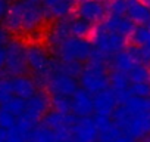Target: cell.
<instances>
[{"label":"cell","instance_id":"cell-1","mask_svg":"<svg viewBox=\"0 0 150 142\" xmlns=\"http://www.w3.org/2000/svg\"><path fill=\"white\" fill-rule=\"evenodd\" d=\"M112 123L132 141L150 135V98L131 96L118 104L112 114Z\"/></svg>","mask_w":150,"mask_h":142},{"label":"cell","instance_id":"cell-2","mask_svg":"<svg viewBox=\"0 0 150 142\" xmlns=\"http://www.w3.org/2000/svg\"><path fill=\"white\" fill-rule=\"evenodd\" d=\"M40 0H13L3 18L5 30L15 34H31L46 22Z\"/></svg>","mask_w":150,"mask_h":142},{"label":"cell","instance_id":"cell-3","mask_svg":"<svg viewBox=\"0 0 150 142\" xmlns=\"http://www.w3.org/2000/svg\"><path fill=\"white\" fill-rule=\"evenodd\" d=\"M108 61L102 56L91 53V56L83 65V71L78 77V85L81 89L87 90L91 95H96L109 87V74H108Z\"/></svg>","mask_w":150,"mask_h":142},{"label":"cell","instance_id":"cell-4","mask_svg":"<svg viewBox=\"0 0 150 142\" xmlns=\"http://www.w3.org/2000/svg\"><path fill=\"white\" fill-rule=\"evenodd\" d=\"M91 46H93V53L102 56L109 62L112 56L119 53L127 47V39L109 31L105 28L102 24L96 25L91 34Z\"/></svg>","mask_w":150,"mask_h":142},{"label":"cell","instance_id":"cell-5","mask_svg":"<svg viewBox=\"0 0 150 142\" xmlns=\"http://www.w3.org/2000/svg\"><path fill=\"white\" fill-rule=\"evenodd\" d=\"M25 59H27V67L33 73V77L35 79L38 86L44 87V83L53 70L54 58H52L43 46L34 43L25 46Z\"/></svg>","mask_w":150,"mask_h":142},{"label":"cell","instance_id":"cell-6","mask_svg":"<svg viewBox=\"0 0 150 142\" xmlns=\"http://www.w3.org/2000/svg\"><path fill=\"white\" fill-rule=\"evenodd\" d=\"M52 53L60 62H86L93 53V46L88 39L68 37Z\"/></svg>","mask_w":150,"mask_h":142},{"label":"cell","instance_id":"cell-7","mask_svg":"<svg viewBox=\"0 0 150 142\" xmlns=\"http://www.w3.org/2000/svg\"><path fill=\"white\" fill-rule=\"evenodd\" d=\"M5 76L16 77L27 74L28 67L25 59V44L19 40H9L6 43V59H5Z\"/></svg>","mask_w":150,"mask_h":142},{"label":"cell","instance_id":"cell-8","mask_svg":"<svg viewBox=\"0 0 150 142\" xmlns=\"http://www.w3.org/2000/svg\"><path fill=\"white\" fill-rule=\"evenodd\" d=\"M44 87L49 92V95H62V96H69V98L80 89L78 79L71 77L56 70H53L50 76L47 77Z\"/></svg>","mask_w":150,"mask_h":142},{"label":"cell","instance_id":"cell-9","mask_svg":"<svg viewBox=\"0 0 150 142\" xmlns=\"http://www.w3.org/2000/svg\"><path fill=\"white\" fill-rule=\"evenodd\" d=\"M75 14L78 18L90 22L91 25H99L108 16L105 0H81L75 6Z\"/></svg>","mask_w":150,"mask_h":142},{"label":"cell","instance_id":"cell-10","mask_svg":"<svg viewBox=\"0 0 150 142\" xmlns=\"http://www.w3.org/2000/svg\"><path fill=\"white\" fill-rule=\"evenodd\" d=\"M50 108V102H49V95L38 89L30 99L25 101V111H24V117H27L28 120H31L34 124L40 123L43 120V117L46 115V113Z\"/></svg>","mask_w":150,"mask_h":142},{"label":"cell","instance_id":"cell-11","mask_svg":"<svg viewBox=\"0 0 150 142\" xmlns=\"http://www.w3.org/2000/svg\"><path fill=\"white\" fill-rule=\"evenodd\" d=\"M118 107V99L115 93L108 87L96 95H93V108H94V117L102 118H112L113 111Z\"/></svg>","mask_w":150,"mask_h":142},{"label":"cell","instance_id":"cell-12","mask_svg":"<svg viewBox=\"0 0 150 142\" xmlns=\"http://www.w3.org/2000/svg\"><path fill=\"white\" fill-rule=\"evenodd\" d=\"M72 136L83 142H96L99 136V127L93 117H77L72 126Z\"/></svg>","mask_w":150,"mask_h":142},{"label":"cell","instance_id":"cell-13","mask_svg":"<svg viewBox=\"0 0 150 142\" xmlns=\"http://www.w3.org/2000/svg\"><path fill=\"white\" fill-rule=\"evenodd\" d=\"M93 111V95L80 87L71 96V113L75 117H91Z\"/></svg>","mask_w":150,"mask_h":142},{"label":"cell","instance_id":"cell-14","mask_svg":"<svg viewBox=\"0 0 150 142\" xmlns=\"http://www.w3.org/2000/svg\"><path fill=\"white\" fill-rule=\"evenodd\" d=\"M40 2L46 18L54 21L69 16V14L75 8V3L71 0H40Z\"/></svg>","mask_w":150,"mask_h":142},{"label":"cell","instance_id":"cell-15","mask_svg":"<svg viewBox=\"0 0 150 142\" xmlns=\"http://www.w3.org/2000/svg\"><path fill=\"white\" fill-rule=\"evenodd\" d=\"M68 37H71V34H69V16L62 18V19H56L50 25V28L47 30V34H46V43H47L50 52L53 49H56Z\"/></svg>","mask_w":150,"mask_h":142},{"label":"cell","instance_id":"cell-16","mask_svg":"<svg viewBox=\"0 0 150 142\" xmlns=\"http://www.w3.org/2000/svg\"><path fill=\"white\" fill-rule=\"evenodd\" d=\"M38 89H40V86H38V83L35 82V79H34L33 76L22 74V76L12 77L13 96H18V98L27 101V99H30Z\"/></svg>","mask_w":150,"mask_h":142},{"label":"cell","instance_id":"cell-17","mask_svg":"<svg viewBox=\"0 0 150 142\" xmlns=\"http://www.w3.org/2000/svg\"><path fill=\"white\" fill-rule=\"evenodd\" d=\"M129 79L125 73H119V71L112 70L109 74V89L115 93L118 104L127 101L128 98H131L129 95Z\"/></svg>","mask_w":150,"mask_h":142},{"label":"cell","instance_id":"cell-18","mask_svg":"<svg viewBox=\"0 0 150 142\" xmlns=\"http://www.w3.org/2000/svg\"><path fill=\"white\" fill-rule=\"evenodd\" d=\"M102 25H103L105 28H108L109 31L116 33V34H119V36H122V37H125V39L129 37L131 33H132L134 28H135V25L128 19L127 15H124V16L108 15V16L105 18V21L102 22Z\"/></svg>","mask_w":150,"mask_h":142},{"label":"cell","instance_id":"cell-19","mask_svg":"<svg viewBox=\"0 0 150 142\" xmlns=\"http://www.w3.org/2000/svg\"><path fill=\"white\" fill-rule=\"evenodd\" d=\"M96 142H134V141L129 139L125 133H122L110 120L108 124L99 127V136Z\"/></svg>","mask_w":150,"mask_h":142},{"label":"cell","instance_id":"cell-20","mask_svg":"<svg viewBox=\"0 0 150 142\" xmlns=\"http://www.w3.org/2000/svg\"><path fill=\"white\" fill-rule=\"evenodd\" d=\"M109 64H110L112 70L119 71V73H125V74H128L132 70V67L137 65L131 52H129V49H127V47L124 50H121L119 53H116L115 56H112L109 59Z\"/></svg>","mask_w":150,"mask_h":142},{"label":"cell","instance_id":"cell-21","mask_svg":"<svg viewBox=\"0 0 150 142\" xmlns=\"http://www.w3.org/2000/svg\"><path fill=\"white\" fill-rule=\"evenodd\" d=\"M127 16L135 27L137 25H146L150 19V8L138 0V2H135L134 5H131L128 8Z\"/></svg>","mask_w":150,"mask_h":142},{"label":"cell","instance_id":"cell-22","mask_svg":"<svg viewBox=\"0 0 150 142\" xmlns=\"http://www.w3.org/2000/svg\"><path fill=\"white\" fill-rule=\"evenodd\" d=\"M94 25H91L90 22L75 16V18H69V34L71 37H77V39H88L93 34Z\"/></svg>","mask_w":150,"mask_h":142},{"label":"cell","instance_id":"cell-23","mask_svg":"<svg viewBox=\"0 0 150 142\" xmlns=\"http://www.w3.org/2000/svg\"><path fill=\"white\" fill-rule=\"evenodd\" d=\"M27 142H56L54 133L50 127H47L43 121L37 123L28 135Z\"/></svg>","mask_w":150,"mask_h":142},{"label":"cell","instance_id":"cell-24","mask_svg":"<svg viewBox=\"0 0 150 142\" xmlns=\"http://www.w3.org/2000/svg\"><path fill=\"white\" fill-rule=\"evenodd\" d=\"M129 37H131L132 46L150 50V30L146 25H137Z\"/></svg>","mask_w":150,"mask_h":142},{"label":"cell","instance_id":"cell-25","mask_svg":"<svg viewBox=\"0 0 150 142\" xmlns=\"http://www.w3.org/2000/svg\"><path fill=\"white\" fill-rule=\"evenodd\" d=\"M131 83H143V82H150V67L149 65H141L137 64L132 67V70L127 74Z\"/></svg>","mask_w":150,"mask_h":142},{"label":"cell","instance_id":"cell-26","mask_svg":"<svg viewBox=\"0 0 150 142\" xmlns=\"http://www.w3.org/2000/svg\"><path fill=\"white\" fill-rule=\"evenodd\" d=\"M0 108L6 110L8 113H11L12 115H15L16 118L21 117L25 111V99H21L18 96H12L11 99H8L6 102L0 104Z\"/></svg>","mask_w":150,"mask_h":142},{"label":"cell","instance_id":"cell-27","mask_svg":"<svg viewBox=\"0 0 150 142\" xmlns=\"http://www.w3.org/2000/svg\"><path fill=\"white\" fill-rule=\"evenodd\" d=\"M50 107L59 113H71V98L62 95H49Z\"/></svg>","mask_w":150,"mask_h":142},{"label":"cell","instance_id":"cell-28","mask_svg":"<svg viewBox=\"0 0 150 142\" xmlns=\"http://www.w3.org/2000/svg\"><path fill=\"white\" fill-rule=\"evenodd\" d=\"M105 2H106L108 15H118V16L127 15L128 5L125 3V0H105Z\"/></svg>","mask_w":150,"mask_h":142},{"label":"cell","instance_id":"cell-29","mask_svg":"<svg viewBox=\"0 0 150 142\" xmlns=\"http://www.w3.org/2000/svg\"><path fill=\"white\" fill-rule=\"evenodd\" d=\"M12 96H13L12 77H9V76H0V104L6 102Z\"/></svg>","mask_w":150,"mask_h":142},{"label":"cell","instance_id":"cell-30","mask_svg":"<svg viewBox=\"0 0 150 142\" xmlns=\"http://www.w3.org/2000/svg\"><path fill=\"white\" fill-rule=\"evenodd\" d=\"M129 95L135 98H150V82L143 83H131Z\"/></svg>","mask_w":150,"mask_h":142},{"label":"cell","instance_id":"cell-31","mask_svg":"<svg viewBox=\"0 0 150 142\" xmlns=\"http://www.w3.org/2000/svg\"><path fill=\"white\" fill-rule=\"evenodd\" d=\"M16 124V117L8 113L6 110L0 108V129L5 130H12Z\"/></svg>","mask_w":150,"mask_h":142},{"label":"cell","instance_id":"cell-32","mask_svg":"<svg viewBox=\"0 0 150 142\" xmlns=\"http://www.w3.org/2000/svg\"><path fill=\"white\" fill-rule=\"evenodd\" d=\"M0 142H25V141L13 129L12 130L0 129Z\"/></svg>","mask_w":150,"mask_h":142},{"label":"cell","instance_id":"cell-33","mask_svg":"<svg viewBox=\"0 0 150 142\" xmlns=\"http://www.w3.org/2000/svg\"><path fill=\"white\" fill-rule=\"evenodd\" d=\"M8 8H9V2L8 0H0V19H3L6 12H8Z\"/></svg>","mask_w":150,"mask_h":142},{"label":"cell","instance_id":"cell-34","mask_svg":"<svg viewBox=\"0 0 150 142\" xmlns=\"http://www.w3.org/2000/svg\"><path fill=\"white\" fill-rule=\"evenodd\" d=\"M5 59H6V46H0V70L5 67Z\"/></svg>","mask_w":150,"mask_h":142},{"label":"cell","instance_id":"cell-35","mask_svg":"<svg viewBox=\"0 0 150 142\" xmlns=\"http://www.w3.org/2000/svg\"><path fill=\"white\" fill-rule=\"evenodd\" d=\"M140 2H141V3H144L146 6H149V8H150V0H140Z\"/></svg>","mask_w":150,"mask_h":142},{"label":"cell","instance_id":"cell-36","mask_svg":"<svg viewBox=\"0 0 150 142\" xmlns=\"http://www.w3.org/2000/svg\"><path fill=\"white\" fill-rule=\"evenodd\" d=\"M144 142H150V135H149V136H146V138H144Z\"/></svg>","mask_w":150,"mask_h":142},{"label":"cell","instance_id":"cell-37","mask_svg":"<svg viewBox=\"0 0 150 142\" xmlns=\"http://www.w3.org/2000/svg\"><path fill=\"white\" fill-rule=\"evenodd\" d=\"M146 27H147V28H149V30H150V19H149V22H147V24H146Z\"/></svg>","mask_w":150,"mask_h":142},{"label":"cell","instance_id":"cell-38","mask_svg":"<svg viewBox=\"0 0 150 142\" xmlns=\"http://www.w3.org/2000/svg\"><path fill=\"white\" fill-rule=\"evenodd\" d=\"M72 142H83V141H77V139H74Z\"/></svg>","mask_w":150,"mask_h":142},{"label":"cell","instance_id":"cell-39","mask_svg":"<svg viewBox=\"0 0 150 142\" xmlns=\"http://www.w3.org/2000/svg\"><path fill=\"white\" fill-rule=\"evenodd\" d=\"M71 2H74V3H77V2H78V0H71Z\"/></svg>","mask_w":150,"mask_h":142},{"label":"cell","instance_id":"cell-40","mask_svg":"<svg viewBox=\"0 0 150 142\" xmlns=\"http://www.w3.org/2000/svg\"><path fill=\"white\" fill-rule=\"evenodd\" d=\"M78 2H81V0H78Z\"/></svg>","mask_w":150,"mask_h":142}]
</instances>
